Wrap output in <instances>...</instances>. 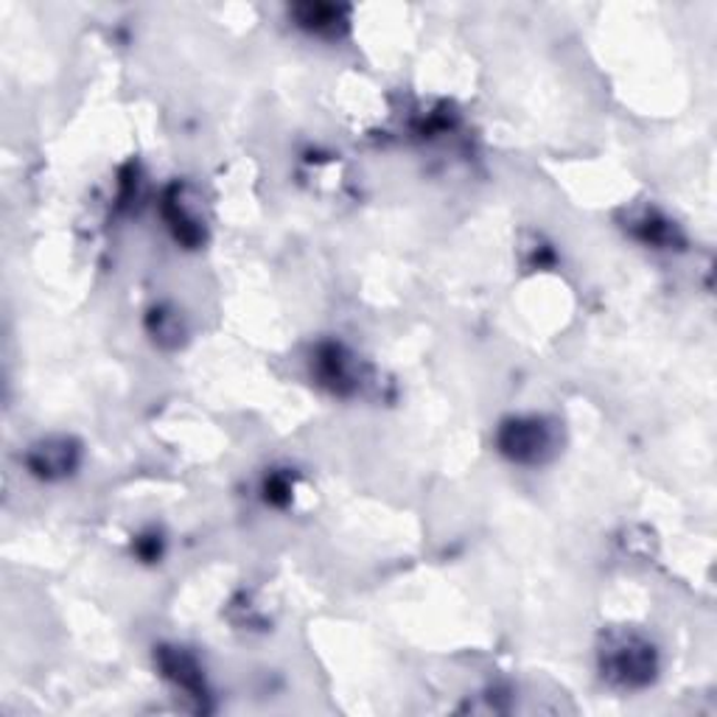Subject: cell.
<instances>
[{
	"mask_svg": "<svg viewBox=\"0 0 717 717\" xmlns=\"http://www.w3.org/2000/svg\"><path fill=\"white\" fill-rule=\"evenodd\" d=\"M608 670H611L608 675L620 681V684H625V687L642 684L653 673L651 648L636 642H620L614 651L608 653Z\"/></svg>",
	"mask_w": 717,
	"mask_h": 717,
	"instance_id": "6da1fadb",
	"label": "cell"
},
{
	"mask_svg": "<svg viewBox=\"0 0 717 717\" xmlns=\"http://www.w3.org/2000/svg\"><path fill=\"white\" fill-rule=\"evenodd\" d=\"M549 446V435L538 420H513L502 432V449L513 460H538Z\"/></svg>",
	"mask_w": 717,
	"mask_h": 717,
	"instance_id": "7a4b0ae2",
	"label": "cell"
},
{
	"mask_svg": "<svg viewBox=\"0 0 717 717\" xmlns=\"http://www.w3.org/2000/svg\"><path fill=\"white\" fill-rule=\"evenodd\" d=\"M31 469L45 477L65 474L67 469H74V449H67V443H45L31 457Z\"/></svg>",
	"mask_w": 717,
	"mask_h": 717,
	"instance_id": "3957f363",
	"label": "cell"
}]
</instances>
